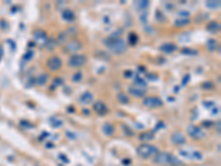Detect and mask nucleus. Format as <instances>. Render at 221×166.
Instances as JSON below:
<instances>
[{"label":"nucleus","mask_w":221,"mask_h":166,"mask_svg":"<svg viewBox=\"0 0 221 166\" xmlns=\"http://www.w3.org/2000/svg\"><path fill=\"white\" fill-rule=\"evenodd\" d=\"M104 45H106V48L111 52L115 53V54H122L127 49V45L124 41V39L119 38L116 34H112L106 39H104Z\"/></svg>","instance_id":"f257e3e1"},{"label":"nucleus","mask_w":221,"mask_h":166,"mask_svg":"<svg viewBox=\"0 0 221 166\" xmlns=\"http://www.w3.org/2000/svg\"><path fill=\"white\" fill-rule=\"evenodd\" d=\"M154 163L157 164V165H167V164H170V165H179L181 164V162L179 161L176 156L171 155L168 152H158L155 156H154Z\"/></svg>","instance_id":"f03ea898"},{"label":"nucleus","mask_w":221,"mask_h":166,"mask_svg":"<svg viewBox=\"0 0 221 166\" xmlns=\"http://www.w3.org/2000/svg\"><path fill=\"white\" fill-rule=\"evenodd\" d=\"M137 154L140 157H142L143 160H147V158L152 157V156H155L156 154L159 152L158 148L156 146L152 144H147V143H143L140 144L136 150Z\"/></svg>","instance_id":"7ed1b4c3"},{"label":"nucleus","mask_w":221,"mask_h":166,"mask_svg":"<svg viewBox=\"0 0 221 166\" xmlns=\"http://www.w3.org/2000/svg\"><path fill=\"white\" fill-rule=\"evenodd\" d=\"M87 62V58L83 54H77V53H74L72 54L68 60V66L70 68L77 69V68H81L83 66L85 63Z\"/></svg>","instance_id":"20e7f679"},{"label":"nucleus","mask_w":221,"mask_h":166,"mask_svg":"<svg viewBox=\"0 0 221 166\" xmlns=\"http://www.w3.org/2000/svg\"><path fill=\"white\" fill-rule=\"evenodd\" d=\"M143 105L146 106V108H159V106L163 105V101L158 96H146V98L143 100Z\"/></svg>","instance_id":"39448f33"},{"label":"nucleus","mask_w":221,"mask_h":166,"mask_svg":"<svg viewBox=\"0 0 221 166\" xmlns=\"http://www.w3.org/2000/svg\"><path fill=\"white\" fill-rule=\"evenodd\" d=\"M62 64H63L62 60L59 57H55V55L54 57H51L47 61V66L50 69L51 71H58V70H60L62 68Z\"/></svg>","instance_id":"423d86ee"},{"label":"nucleus","mask_w":221,"mask_h":166,"mask_svg":"<svg viewBox=\"0 0 221 166\" xmlns=\"http://www.w3.org/2000/svg\"><path fill=\"white\" fill-rule=\"evenodd\" d=\"M81 49H82V43L80 42V41H77V40H71V41H69L65 45V48H64V50L70 53H75L79 50H81Z\"/></svg>","instance_id":"0eeeda50"},{"label":"nucleus","mask_w":221,"mask_h":166,"mask_svg":"<svg viewBox=\"0 0 221 166\" xmlns=\"http://www.w3.org/2000/svg\"><path fill=\"white\" fill-rule=\"evenodd\" d=\"M187 131H188V134L190 135V137L195 138V140H200V138H202V137L205 136V133L201 131V129L198 126H195V125L188 126Z\"/></svg>","instance_id":"6e6552de"},{"label":"nucleus","mask_w":221,"mask_h":166,"mask_svg":"<svg viewBox=\"0 0 221 166\" xmlns=\"http://www.w3.org/2000/svg\"><path fill=\"white\" fill-rule=\"evenodd\" d=\"M170 140L175 145H184L185 143H186V141H187L186 137H185V135L180 132H175L174 134L170 136Z\"/></svg>","instance_id":"1a4fd4ad"},{"label":"nucleus","mask_w":221,"mask_h":166,"mask_svg":"<svg viewBox=\"0 0 221 166\" xmlns=\"http://www.w3.org/2000/svg\"><path fill=\"white\" fill-rule=\"evenodd\" d=\"M128 93L132 94L133 96H135V98H144L145 94H146V90L138 87H129Z\"/></svg>","instance_id":"9d476101"},{"label":"nucleus","mask_w":221,"mask_h":166,"mask_svg":"<svg viewBox=\"0 0 221 166\" xmlns=\"http://www.w3.org/2000/svg\"><path fill=\"white\" fill-rule=\"evenodd\" d=\"M93 110L98 114V115H104V114L107 112V108L102 101H96V102L93 104Z\"/></svg>","instance_id":"9b49d317"},{"label":"nucleus","mask_w":221,"mask_h":166,"mask_svg":"<svg viewBox=\"0 0 221 166\" xmlns=\"http://www.w3.org/2000/svg\"><path fill=\"white\" fill-rule=\"evenodd\" d=\"M93 99H94V95L90 91H86V92H84L80 96V102L82 104H84V105H89V104H91L93 102Z\"/></svg>","instance_id":"f8f14e48"},{"label":"nucleus","mask_w":221,"mask_h":166,"mask_svg":"<svg viewBox=\"0 0 221 166\" xmlns=\"http://www.w3.org/2000/svg\"><path fill=\"white\" fill-rule=\"evenodd\" d=\"M62 19L63 20H65V21L68 22H72L75 20V15H74V12L71 10V9H64L63 11H62Z\"/></svg>","instance_id":"ddd939ff"},{"label":"nucleus","mask_w":221,"mask_h":166,"mask_svg":"<svg viewBox=\"0 0 221 166\" xmlns=\"http://www.w3.org/2000/svg\"><path fill=\"white\" fill-rule=\"evenodd\" d=\"M161 51L164 53H171L177 50V45L175 43H164L161 45Z\"/></svg>","instance_id":"4468645a"},{"label":"nucleus","mask_w":221,"mask_h":166,"mask_svg":"<svg viewBox=\"0 0 221 166\" xmlns=\"http://www.w3.org/2000/svg\"><path fill=\"white\" fill-rule=\"evenodd\" d=\"M102 131L103 133L106 135V136H112L115 132V129H114L113 124L111 123H104L102 126Z\"/></svg>","instance_id":"2eb2a0df"},{"label":"nucleus","mask_w":221,"mask_h":166,"mask_svg":"<svg viewBox=\"0 0 221 166\" xmlns=\"http://www.w3.org/2000/svg\"><path fill=\"white\" fill-rule=\"evenodd\" d=\"M190 23V19L187 18V17H181V18L176 19L174 21V26L177 27V28H181V27L187 26V24Z\"/></svg>","instance_id":"dca6fc26"},{"label":"nucleus","mask_w":221,"mask_h":166,"mask_svg":"<svg viewBox=\"0 0 221 166\" xmlns=\"http://www.w3.org/2000/svg\"><path fill=\"white\" fill-rule=\"evenodd\" d=\"M207 30H208L209 32H211V33H217V32H219V30H220V23L217 21H210L208 24H207Z\"/></svg>","instance_id":"f3484780"},{"label":"nucleus","mask_w":221,"mask_h":166,"mask_svg":"<svg viewBox=\"0 0 221 166\" xmlns=\"http://www.w3.org/2000/svg\"><path fill=\"white\" fill-rule=\"evenodd\" d=\"M48 81H49V75H48L47 73H41L39 77L37 78V80H35V83H37L38 85H40V87H43V85L47 84Z\"/></svg>","instance_id":"a211bd4d"},{"label":"nucleus","mask_w":221,"mask_h":166,"mask_svg":"<svg viewBox=\"0 0 221 166\" xmlns=\"http://www.w3.org/2000/svg\"><path fill=\"white\" fill-rule=\"evenodd\" d=\"M154 137H155V135H154L153 132H144L142 133V134H140V140L143 141V142L152 141L154 140Z\"/></svg>","instance_id":"6ab92c4d"},{"label":"nucleus","mask_w":221,"mask_h":166,"mask_svg":"<svg viewBox=\"0 0 221 166\" xmlns=\"http://www.w3.org/2000/svg\"><path fill=\"white\" fill-rule=\"evenodd\" d=\"M219 43L217 42L215 39H208L207 41V48H208L209 51H215L217 50V48H218Z\"/></svg>","instance_id":"aec40b11"},{"label":"nucleus","mask_w":221,"mask_h":166,"mask_svg":"<svg viewBox=\"0 0 221 166\" xmlns=\"http://www.w3.org/2000/svg\"><path fill=\"white\" fill-rule=\"evenodd\" d=\"M200 87H201V90H203V91H210V90L215 89V84H213V82L211 81H205L201 83Z\"/></svg>","instance_id":"412c9836"},{"label":"nucleus","mask_w":221,"mask_h":166,"mask_svg":"<svg viewBox=\"0 0 221 166\" xmlns=\"http://www.w3.org/2000/svg\"><path fill=\"white\" fill-rule=\"evenodd\" d=\"M220 1L219 0H210V1H207L206 2V6L208 7L209 9H217L220 8Z\"/></svg>","instance_id":"4be33fe9"},{"label":"nucleus","mask_w":221,"mask_h":166,"mask_svg":"<svg viewBox=\"0 0 221 166\" xmlns=\"http://www.w3.org/2000/svg\"><path fill=\"white\" fill-rule=\"evenodd\" d=\"M117 101H119V103H122V104H127V103L129 102V98L125 93L121 92L117 94Z\"/></svg>","instance_id":"5701e85b"},{"label":"nucleus","mask_w":221,"mask_h":166,"mask_svg":"<svg viewBox=\"0 0 221 166\" xmlns=\"http://www.w3.org/2000/svg\"><path fill=\"white\" fill-rule=\"evenodd\" d=\"M45 45H47V49L49 51H52L53 49H54L56 45H58V43H56V41H55L53 38H50V39L48 40L47 43H45Z\"/></svg>","instance_id":"b1692460"},{"label":"nucleus","mask_w":221,"mask_h":166,"mask_svg":"<svg viewBox=\"0 0 221 166\" xmlns=\"http://www.w3.org/2000/svg\"><path fill=\"white\" fill-rule=\"evenodd\" d=\"M34 38L35 39H38V40H40V39H43V40H45L47 39V33H45L43 30H35L34 31Z\"/></svg>","instance_id":"393cba45"},{"label":"nucleus","mask_w":221,"mask_h":166,"mask_svg":"<svg viewBox=\"0 0 221 166\" xmlns=\"http://www.w3.org/2000/svg\"><path fill=\"white\" fill-rule=\"evenodd\" d=\"M137 41H138V36H137L136 33L132 32V33L128 34V42H129V45H136Z\"/></svg>","instance_id":"a878e982"},{"label":"nucleus","mask_w":221,"mask_h":166,"mask_svg":"<svg viewBox=\"0 0 221 166\" xmlns=\"http://www.w3.org/2000/svg\"><path fill=\"white\" fill-rule=\"evenodd\" d=\"M82 79H83V73H82V71H77L73 74V77H72V81L75 82V83L81 82Z\"/></svg>","instance_id":"bb28decb"},{"label":"nucleus","mask_w":221,"mask_h":166,"mask_svg":"<svg viewBox=\"0 0 221 166\" xmlns=\"http://www.w3.org/2000/svg\"><path fill=\"white\" fill-rule=\"evenodd\" d=\"M122 130H123L124 134L126 135V136H134V132L127 126L126 124H122Z\"/></svg>","instance_id":"cd10ccee"},{"label":"nucleus","mask_w":221,"mask_h":166,"mask_svg":"<svg viewBox=\"0 0 221 166\" xmlns=\"http://www.w3.org/2000/svg\"><path fill=\"white\" fill-rule=\"evenodd\" d=\"M134 84L137 85V87H138V85H142V87H146V84H147V83H146V81H145L144 79H142V78H140V75H137V77L135 78V80H134Z\"/></svg>","instance_id":"c85d7f7f"},{"label":"nucleus","mask_w":221,"mask_h":166,"mask_svg":"<svg viewBox=\"0 0 221 166\" xmlns=\"http://www.w3.org/2000/svg\"><path fill=\"white\" fill-rule=\"evenodd\" d=\"M181 53L182 54H186V55H196L198 52L195 50H191V49H189V48H185V49L181 50Z\"/></svg>","instance_id":"c756f323"},{"label":"nucleus","mask_w":221,"mask_h":166,"mask_svg":"<svg viewBox=\"0 0 221 166\" xmlns=\"http://www.w3.org/2000/svg\"><path fill=\"white\" fill-rule=\"evenodd\" d=\"M148 6H149V1H147V0H140L137 2V7L140 9H146Z\"/></svg>","instance_id":"7c9ffc66"},{"label":"nucleus","mask_w":221,"mask_h":166,"mask_svg":"<svg viewBox=\"0 0 221 166\" xmlns=\"http://www.w3.org/2000/svg\"><path fill=\"white\" fill-rule=\"evenodd\" d=\"M191 157L192 160H197V161H201L202 160V154L198 152V151H194L191 153Z\"/></svg>","instance_id":"2f4dec72"},{"label":"nucleus","mask_w":221,"mask_h":166,"mask_svg":"<svg viewBox=\"0 0 221 166\" xmlns=\"http://www.w3.org/2000/svg\"><path fill=\"white\" fill-rule=\"evenodd\" d=\"M20 124H21V126L23 127H27V129H33V124L30 123V122L26 121V120H23V121H20Z\"/></svg>","instance_id":"473e14b6"},{"label":"nucleus","mask_w":221,"mask_h":166,"mask_svg":"<svg viewBox=\"0 0 221 166\" xmlns=\"http://www.w3.org/2000/svg\"><path fill=\"white\" fill-rule=\"evenodd\" d=\"M65 37H66V32H61L60 36L58 37V40H56V43H58V45H59V43H62L64 40L66 39Z\"/></svg>","instance_id":"72a5a7b5"},{"label":"nucleus","mask_w":221,"mask_h":166,"mask_svg":"<svg viewBox=\"0 0 221 166\" xmlns=\"http://www.w3.org/2000/svg\"><path fill=\"white\" fill-rule=\"evenodd\" d=\"M33 54H34L33 51H28V52L23 55V60H26V61L31 60V59L33 58Z\"/></svg>","instance_id":"f704fd0d"},{"label":"nucleus","mask_w":221,"mask_h":166,"mask_svg":"<svg viewBox=\"0 0 221 166\" xmlns=\"http://www.w3.org/2000/svg\"><path fill=\"white\" fill-rule=\"evenodd\" d=\"M190 81V74H186L184 77V79H182V83L181 85L182 87H185V85H187V83Z\"/></svg>","instance_id":"c9c22d12"},{"label":"nucleus","mask_w":221,"mask_h":166,"mask_svg":"<svg viewBox=\"0 0 221 166\" xmlns=\"http://www.w3.org/2000/svg\"><path fill=\"white\" fill-rule=\"evenodd\" d=\"M62 124H63V122L61 121V120H56V121H55L54 123L52 124V126L53 127H60Z\"/></svg>","instance_id":"e433bc0d"},{"label":"nucleus","mask_w":221,"mask_h":166,"mask_svg":"<svg viewBox=\"0 0 221 166\" xmlns=\"http://www.w3.org/2000/svg\"><path fill=\"white\" fill-rule=\"evenodd\" d=\"M54 84H55V85H61V84H63V80L60 79V78H55V79H54Z\"/></svg>","instance_id":"4c0bfd02"},{"label":"nucleus","mask_w":221,"mask_h":166,"mask_svg":"<svg viewBox=\"0 0 221 166\" xmlns=\"http://www.w3.org/2000/svg\"><path fill=\"white\" fill-rule=\"evenodd\" d=\"M133 72L131 70H126V71H124V77L125 78H131L132 77Z\"/></svg>","instance_id":"58836bf2"},{"label":"nucleus","mask_w":221,"mask_h":166,"mask_svg":"<svg viewBox=\"0 0 221 166\" xmlns=\"http://www.w3.org/2000/svg\"><path fill=\"white\" fill-rule=\"evenodd\" d=\"M59 157H60L61 160H62V162H63V163H69V158L65 157V156H64L63 154H60V155H59Z\"/></svg>","instance_id":"ea45409f"},{"label":"nucleus","mask_w":221,"mask_h":166,"mask_svg":"<svg viewBox=\"0 0 221 166\" xmlns=\"http://www.w3.org/2000/svg\"><path fill=\"white\" fill-rule=\"evenodd\" d=\"M161 127H165V124H164V123H163V122H158L157 126H156V127H155V130H154V131H157V130L161 129Z\"/></svg>","instance_id":"a19ab883"},{"label":"nucleus","mask_w":221,"mask_h":166,"mask_svg":"<svg viewBox=\"0 0 221 166\" xmlns=\"http://www.w3.org/2000/svg\"><path fill=\"white\" fill-rule=\"evenodd\" d=\"M211 124H212V122H211V121H203L202 122V125H203V126H211Z\"/></svg>","instance_id":"79ce46f5"},{"label":"nucleus","mask_w":221,"mask_h":166,"mask_svg":"<svg viewBox=\"0 0 221 166\" xmlns=\"http://www.w3.org/2000/svg\"><path fill=\"white\" fill-rule=\"evenodd\" d=\"M179 16H187V18H188L190 15L188 11H180V12H179Z\"/></svg>","instance_id":"37998d69"},{"label":"nucleus","mask_w":221,"mask_h":166,"mask_svg":"<svg viewBox=\"0 0 221 166\" xmlns=\"http://www.w3.org/2000/svg\"><path fill=\"white\" fill-rule=\"evenodd\" d=\"M202 104L205 106H213V105H215V103H213V102H206V101L202 103Z\"/></svg>","instance_id":"c03bdc74"},{"label":"nucleus","mask_w":221,"mask_h":166,"mask_svg":"<svg viewBox=\"0 0 221 166\" xmlns=\"http://www.w3.org/2000/svg\"><path fill=\"white\" fill-rule=\"evenodd\" d=\"M73 133H71V132H66V135H68L70 138H72V140H74L75 138V135H72Z\"/></svg>","instance_id":"a18cd8bd"},{"label":"nucleus","mask_w":221,"mask_h":166,"mask_svg":"<svg viewBox=\"0 0 221 166\" xmlns=\"http://www.w3.org/2000/svg\"><path fill=\"white\" fill-rule=\"evenodd\" d=\"M147 78L148 79H157L156 75H152V74H147Z\"/></svg>","instance_id":"49530a36"},{"label":"nucleus","mask_w":221,"mask_h":166,"mask_svg":"<svg viewBox=\"0 0 221 166\" xmlns=\"http://www.w3.org/2000/svg\"><path fill=\"white\" fill-rule=\"evenodd\" d=\"M123 163L124 164H131V160H129V158H128V160H124Z\"/></svg>","instance_id":"de8ad7c7"},{"label":"nucleus","mask_w":221,"mask_h":166,"mask_svg":"<svg viewBox=\"0 0 221 166\" xmlns=\"http://www.w3.org/2000/svg\"><path fill=\"white\" fill-rule=\"evenodd\" d=\"M2 53H3V51H2V48L0 47V60H1V58H2Z\"/></svg>","instance_id":"09e8293b"},{"label":"nucleus","mask_w":221,"mask_h":166,"mask_svg":"<svg viewBox=\"0 0 221 166\" xmlns=\"http://www.w3.org/2000/svg\"><path fill=\"white\" fill-rule=\"evenodd\" d=\"M213 114H216V113H219V109L218 108H215V110H213V112H212Z\"/></svg>","instance_id":"8fccbe9b"},{"label":"nucleus","mask_w":221,"mask_h":166,"mask_svg":"<svg viewBox=\"0 0 221 166\" xmlns=\"http://www.w3.org/2000/svg\"><path fill=\"white\" fill-rule=\"evenodd\" d=\"M178 89H179V87H175V92H178V91H179V90H178Z\"/></svg>","instance_id":"3c124183"},{"label":"nucleus","mask_w":221,"mask_h":166,"mask_svg":"<svg viewBox=\"0 0 221 166\" xmlns=\"http://www.w3.org/2000/svg\"><path fill=\"white\" fill-rule=\"evenodd\" d=\"M83 112H84L85 114H89V111H87V110H83Z\"/></svg>","instance_id":"603ef678"}]
</instances>
